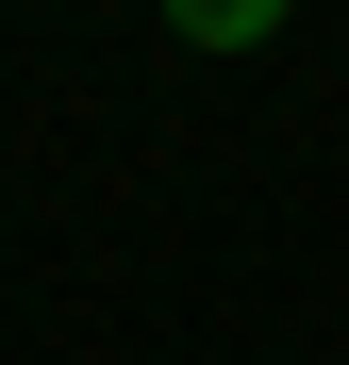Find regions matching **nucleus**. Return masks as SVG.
Masks as SVG:
<instances>
[{
    "label": "nucleus",
    "mask_w": 349,
    "mask_h": 365,
    "mask_svg": "<svg viewBox=\"0 0 349 365\" xmlns=\"http://www.w3.org/2000/svg\"><path fill=\"white\" fill-rule=\"evenodd\" d=\"M150 17L183 34V50H266V34H283V0H150Z\"/></svg>",
    "instance_id": "1"
}]
</instances>
